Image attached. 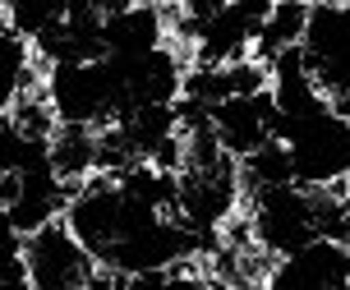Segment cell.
Masks as SVG:
<instances>
[{
  "mask_svg": "<svg viewBox=\"0 0 350 290\" xmlns=\"http://www.w3.org/2000/svg\"><path fill=\"white\" fill-rule=\"evenodd\" d=\"M171 42L161 5H102V55H143Z\"/></svg>",
  "mask_w": 350,
  "mask_h": 290,
  "instance_id": "ba28073f",
  "label": "cell"
},
{
  "mask_svg": "<svg viewBox=\"0 0 350 290\" xmlns=\"http://www.w3.org/2000/svg\"><path fill=\"white\" fill-rule=\"evenodd\" d=\"M304 10H309V5H267L262 28H258V37H254V60H258V65H272L281 51H295L299 28H304Z\"/></svg>",
  "mask_w": 350,
  "mask_h": 290,
  "instance_id": "30bf717a",
  "label": "cell"
},
{
  "mask_svg": "<svg viewBox=\"0 0 350 290\" xmlns=\"http://www.w3.org/2000/svg\"><path fill=\"white\" fill-rule=\"evenodd\" d=\"M124 290H208V272L198 263H185V267H171V272H152V276H139V281H124Z\"/></svg>",
  "mask_w": 350,
  "mask_h": 290,
  "instance_id": "8fae6325",
  "label": "cell"
},
{
  "mask_svg": "<svg viewBox=\"0 0 350 290\" xmlns=\"http://www.w3.org/2000/svg\"><path fill=\"white\" fill-rule=\"evenodd\" d=\"M37 88V60H33V47L14 37L0 18V124L14 116V106Z\"/></svg>",
  "mask_w": 350,
  "mask_h": 290,
  "instance_id": "9c48e42d",
  "label": "cell"
},
{
  "mask_svg": "<svg viewBox=\"0 0 350 290\" xmlns=\"http://www.w3.org/2000/svg\"><path fill=\"white\" fill-rule=\"evenodd\" d=\"M0 207H5V185H0Z\"/></svg>",
  "mask_w": 350,
  "mask_h": 290,
  "instance_id": "4fadbf2b",
  "label": "cell"
},
{
  "mask_svg": "<svg viewBox=\"0 0 350 290\" xmlns=\"http://www.w3.org/2000/svg\"><path fill=\"white\" fill-rule=\"evenodd\" d=\"M258 290H350V249L332 239H314L299 254L267 263Z\"/></svg>",
  "mask_w": 350,
  "mask_h": 290,
  "instance_id": "52a82bcc",
  "label": "cell"
},
{
  "mask_svg": "<svg viewBox=\"0 0 350 290\" xmlns=\"http://www.w3.org/2000/svg\"><path fill=\"white\" fill-rule=\"evenodd\" d=\"M203 120H208V134L217 138V148L230 161H245L249 153L277 143V111H272L267 88L262 92H249V97H226V102L208 106Z\"/></svg>",
  "mask_w": 350,
  "mask_h": 290,
  "instance_id": "8992f818",
  "label": "cell"
},
{
  "mask_svg": "<svg viewBox=\"0 0 350 290\" xmlns=\"http://www.w3.org/2000/svg\"><path fill=\"white\" fill-rule=\"evenodd\" d=\"M277 148L286 153L291 185L309 194L346 185L350 171V120L327 97H309L277 111Z\"/></svg>",
  "mask_w": 350,
  "mask_h": 290,
  "instance_id": "3957f363",
  "label": "cell"
},
{
  "mask_svg": "<svg viewBox=\"0 0 350 290\" xmlns=\"http://www.w3.org/2000/svg\"><path fill=\"white\" fill-rule=\"evenodd\" d=\"M60 222L92 258L97 272L139 281L212 254L208 239L175 222V175L152 166H124L92 175L70 194Z\"/></svg>",
  "mask_w": 350,
  "mask_h": 290,
  "instance_id": "6da1fadb",
  "label": "cell"
},
{
  "mask_svg": "<svg viewBox=\"0 0 350 290\" xmlns=\"http://www.w3.org/2000/svg\"><path fill=\"white\" fill-rule=\"evenodd\" d=\"M240 230H245L249 249L267 263L299 254L314 239L346 244V185L327 189V194H309L295 185L249 194L240 207Z\"/></svg>",
  "mask_w": 350,
  "mask_h": 290,
  "instance_id": "7a4b0ae2",
  "label": "cell"
},
{
  "mask_svg": "<svg viewBox=\"0 0 350 290\" xmlns=\"http://www.w3.org/2000/svg\"><path fill=\"white\" fill-rule=\"evenodd\" d=\"M299 69L318 97L346 116L350 111V5H309L295 42Z\"/></svg>",
  "mask_w": 350,
  "mask_h": 290,
  "instance_id": "277c9868",
  "label": "cell"
},
{
  "mask_svg": "<svg viewBox=\"0 0 350 290\" xmlns=\"http://www.w3.org/2000/svg\"><path fill=\"white\" fill-rule=\"evenodd\" d=\"M0 290H33L23 272V239L0 222Z\"/></svg>",
  "mask_w": 350,
  "mask_h": 290,
  "instance_id": "7c38bea8",
  "label": "cell"
},
{
  "mask_svg": "<svg viewBox=\"0 0 350 290\" xmlns=\"http://www.w3.org/2000/svg\"><path fill=\"white\" fill-rule=\"evenodd\" d=\"M23 272L33 290H88L97 267L65 230V222H51L23 239Z\"/></svg>",
  "mask_w": 350,
  "mask_h": 290,
  "instance_id": "5b68a950",
  "label": "cell"
}]
</instances>
